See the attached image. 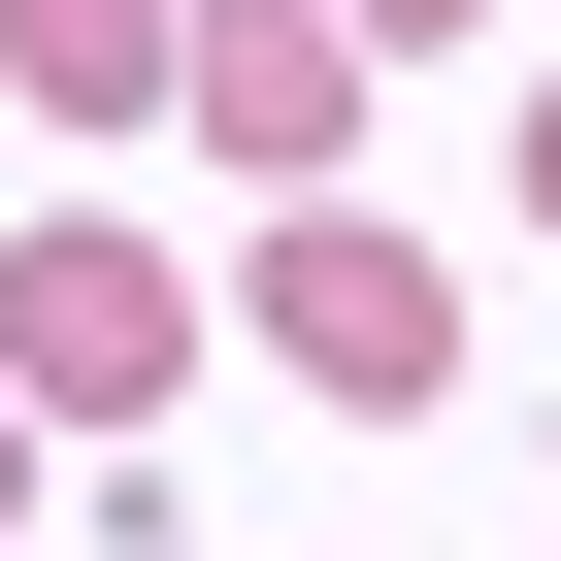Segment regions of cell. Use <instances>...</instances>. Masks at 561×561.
Here are the masks:
<instances>
[{
	"instance_id": "1",
	"label": "cell",
	"mask_w": 561,
	"mask_h": 561,
	"mask_svg": "<svg viewBox=\"0 0 561 561\" xmlns=\"http://www.w3.org/2000/svg\"><path fill=\"white\" fill-rule=\"evenodd\" d=\"M165 364H198V264H165V231H0V397L133 430Z\"/></svg>"
},
{
	"instance_id": "2",
	"label": "cell",
	"mask_w": 561,
	"mask_h": 561,
	"mask_svg": "<svg viewBox=\"0 0 561 561\" xmlns=\"http://www.w3.org/2000/svg\"><path fill=\"white\" fill-rule=\"evenodd\" d=\"M264 364H298V397H430V364H462L430 231H364V198H264Z\"/></svg>"
},
{
	"instance_id": "3",
	"label": "cell",
	"mask_w": 561,
	"mask_h": 561,
	"mask_svg": "<svg viewBox=\"0 0 561 561\" xmlns=\"http://www.w3.org/2000/svg\"><path fill=\"white\" fill-rule=\"evenodd\" d=\"M165 100H198L264 198H331V133H364V34H331V0H165Z\"/></svg>"
},
{
	"instance_id": "4",
	"label": "cell",
	"mask_w": 561,
	"mask_h": 561,
	"mask_svg": "<svg viewBox=\"0 0 561 561\" xmlns=\"http://www.w3.org/2000/svg\"><path fill=\"white\" fill-rule=\"evenodd\" d=\"M0 67H34L67 133H133V100H165V0H0Z\"/></svg>"
},
{
	"instance_id": "5",
	"label": "cell",
	"mask_w": 561,
	"mask_h": 561,
	"mask_svg": "<svg viewBox=\"0 0 561 561\" xmlns=\"http://www.w3.org/2000/svg\"><path fill=\"white\" fill-rule=\"evenodd\" d=\"M528 231H561V67H528Z\"/></svg>"
},
{
	"instance_id": "6",
	"label": "cell",
	"mask_w": 561,
	"mask_h": 561,
	"mask_svg": "<svg viewBox=\"0 0 561 561\" xmlns=\"http://www.w3.org/2000/svg\"><path fill=\"white\" fill-rule=\"evenodd\" d=\"M331 34H430V0H331Z\"/></svg>"
},
{
	"instance_id": "7",
	"label": "cell",
	"mask_w": 561,
	"mask_h": 561,
	"mask_svg": "<svg viewBox=\"0 0 561 561\" xmlns=\"http://www.w3.org/2000/svg\"><path fill=\"white\" fill-rule=\"evenodd\" d=\"M0 430H34V397H0Z\"/></svg>"
}]
</instances>
